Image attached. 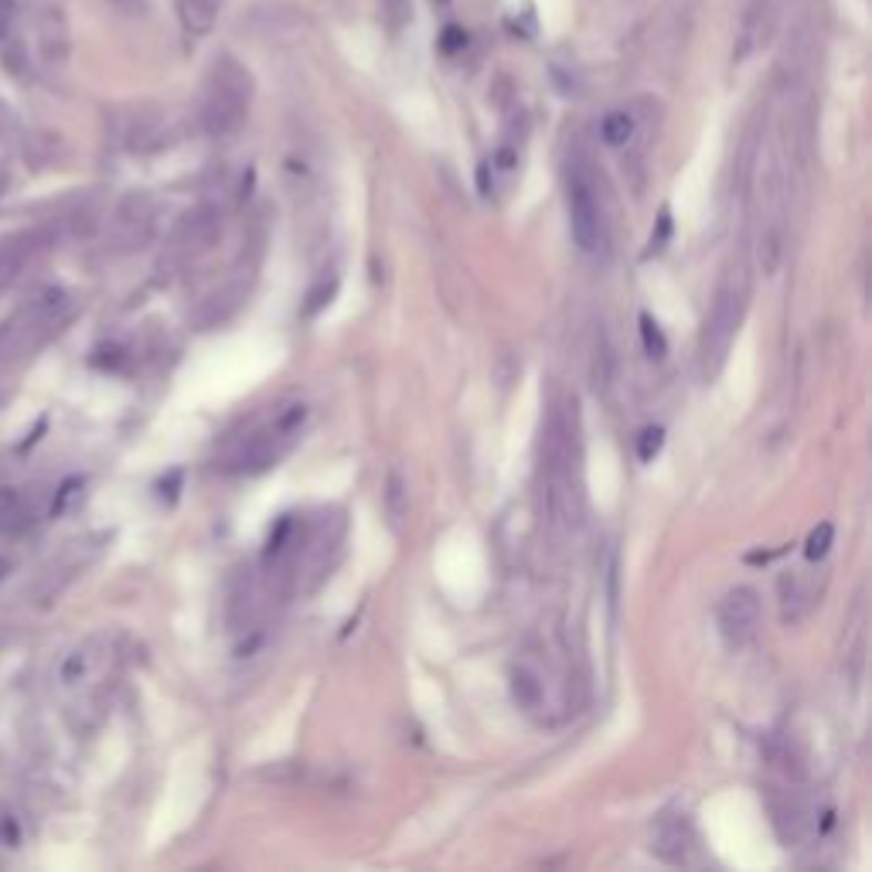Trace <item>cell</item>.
<instances>
[{"label":"cell","mask_w":872,"mask_h":872,"mask_svg":"<svg viewBox=\"0 0 872 872\" xmlns=\"http://www.w3.org/2000/svg\"><path fill=\"white\" fill-rule=\"evenodd\" d=\"M545 501L548 512L560 522L576 525L579 522V440H576V412L570 417L566 409H556L545 430Z\"/></svg>","instance_id":"obj_1"},{"label":"cell","mask_w":872,"mask_h":872,"mask_svg":"<svg viewBox=\"0 0 872 872\" xmlns=\"http://www.w3.org/2000/svg\"><path fill=\"white\" fill-rule=\"evenodd\" d=\"M747 297H750V273H747L743 256L737 253L729 259V266L722 269L716 297H712V310L706 314V325H702L699 355H702V376L706 379H716L722 372V365L729 358V348H732V341H737V331H740Z\"/></svg>","instance_id":"obj_2"},{"label":"cell","mask_w":872,"mask_h":872,"mask_svg":"<svg viewBox=\"0 0 872 872\" xmlns=\"http://www.w3.org/2000/svg\"><path fill=\"white\" fill-rule=\"evenodd\" d=\"M253 106V75L249 69L233 59L222 55L202 85V103H198V123L208 136H233Z\"/></svg>","instance_id":"obj_3"},{"label":"cell","mask_w":872,"mask_h":872,"mask_svg":"<svg viewBox=\"0 0 872 872\" xmlns=\"http://www.w3.org/2000/svg\"><path fill=\"white\" fill-rule=\"evenodd\" d=\"M566 205H570V233L586 256L604 259L611 253V225L604 212V195L596 174L586 161H573L566 171Z\"/></svg>","instance_id":"obj_4"},{"label":"cell","mask_w":872,"mask_h":872,"mask_svg":"<svg viewBox=\"0 0 872 872\" xmlns=\"http://www.w3.org/2000/svg\"><path fill=\"white\" fill-rule=\"evenodd\" d=\"M304 420H307V406L304 402H290V406L277 409L263 427H256L236 447L228 471H236V474H263L269 468H277V461H284V456L290 453V447L300 440Z\"/></svg>","instance_id":"obj_5"},{"label":"cell","mask_w":872,"mask_h":872,"mask_svg":"<svg viewBox=\"0 0 872 872\" xmlns=\"http://www.w3.org/2000/svg\"><path fill=\"white\" fill-rule=\"evenodd\" d=\"M69 314V294L52 287L41 297H34L28 307H21L4 328H0V365H11L14 358L34 351L44 338H49L62 317Z\"/></svg>","instance_id":"obj_6"},{"label":"cell","mask_w":872,"mask_h":872,"mask_svg":"<svg viewBox=\"0 0 872 872\" xmlns=\"http://www.w3.org/2000/svg\"><path fill=\"white\" fill-rule=\"evenodd\" d=\"M512 699L532 719L553 722V712H566V681L535 658H522L512 668Z\"/></svg>","instance_id":"obj_7"},{"label":"cell","mask_w":872,"mask_h":872,"mask_svg":"<svg viewBox=\"0 0 872 872\" xmlns=\"http://www.w3.org/2000/svg\"><path fill=\"white\" fill-rule=\"evenodd\" d=\"M760 611H763L760 593L753 586H732L719 601V611H716L719 634L726 637V645L743 648L760 627Z\"/></svg>","instance_id":"obj_8"},{"label":"cell","mask_w":872,"mask_h":872,"mask_svg":"<svg viewBox=\"0 0 872 872\" xmlns=\"http://www.w3.org/2000/svg\"><path fill=\"white\" fill-rule=\"evenodd\" d=\"M106 658L110 652L103 648V640H85V645H79L75 652H69L59 665V685L69 688V693H79V688L85 685H93L103 668H106Z\"/></svg>","instance_id":"obj_9"},{"label":"cell","mask_w":872,"mask_h":872,"mask_svg":"<svg viewBox=\"0 0 872 872\" xmlns=\"http://www.w3.org/2000/svg\"><path fill=\"white\" fill-rule=\"evenodd\" d=\"M38 249H41V233H34V228L14 233L0 243V297L14 290V284L24 277L31 259L38 256Z\"/></svg>","instance_id":"obj_10"},{"label":"cell","mask_w":872,"mask_h":872,"mask_svg":"<svg viewBox=\"0 0 872 872\" xmlns=\"http://www.w3.org/2000/svg\"><path fill=\"white\" fill-rule=\"evenodd\" d=\"M688 849H693V824L681 818H661L652 852H658L665 862H685Z\"/></svg>","instance_id":"obj_11"},{"label":"cell","mask_w":872,"mask_h":872,"mask_svg":"<svg viewBox=\"0 0 872 872\" xmlns=\"http://www.w3.org/2000/svg\"><path fill=\"white\" fill-rule=\"evenodd\" d=\"M222 0H177V18L192 38H202L215 28Z\"/></svg>","instance_id":"obj_12"},{"label":"cell","mask_w":872,"mask_h":872,"mask_svg":"<svg viewBox=\"0 0 872 872\" xmlns=\"http://www.w3.org/2000/svg\"><path fill=\"white\" fill-rule=\"evenodd\" d=\"M780 596H784V620L788 624H798L814 604V589L798 573H788L784 579H780Z\"/></svg>","instance_id":"obj_13"},{"label":"cell","mask_w":872,"mask_h":872,"mask_svg":"<svg viewBox=\"0 0 872 872\" xmlns=\"http://www.w3.org/2000/svg\"><path fill=\"white\" fill-rule=\"evenodd\" d=\"M634 130H637L634 113L614 110V113H607V116L601 120V141H604L607 147L620 151V147H627V144L634 141Z\"/></svg>","instance_id":"obj_14"},{"label":"cell","mask_w":872,"mask_h":872,"mask_svg":"<svg viewBox=\"0 0 872 872\" xmlns=\"http://www.w3.org/2000/svg\"><path fill=\"white\" fill-rule=\"evenodd\" d=\"M18 21H21L18 0H0V52L11 49V44L18 41Z\"/></svg>","instance_id":"obj_15"},{"label":"cell","mask_w":872,"mask_h":872,"mask_svg":"<svg viewBox=\"0 0 872 872\" xmlns=\"http://www.w3.org/2000/svg\"><path fill=\"white\" fill-rule=\"evenodd\" d=\"M832 538H835V525H832V522H821L818 529H811V535H808V542H804V556H808L811 563L824 560V556H829V548H832Z\"/></svg>","instance_id":"obj_16"},{"label":"cell","mask_w":872,"mask_h":872,"mask_svg":"<svg viewBox=\"0 0 872 872\" xmlns=\"http://www.w3.org/2000/svg\"><path fill=\"white\" fill-rule=\"evenodd\" d=\"M82 497H85V481H82V478H69V481H62V488L55 491V501H52V515H65V512H72Z\"/></svg>","instance_id":"obj_17"},{"label":"cell","mask_w":872,"mask_h":872,"mask_svg":"<svg viewBox=\"0 0 872 872\" xmlns=\"http://www.w3.org/2000/svg\"><path fill=\"white\" fill-rule=\"evenodd\" d=\"M640 341H645V351H648L652 358H665L668 341H665L658 320H655L652 314H640Z\"/></svg>","instance_id":"obj_18"},{"label":"cell","mask_w":872,"mask_h":872,"mask_svg":"<svg viewBox=\"0 0 872 872\" xmlns=\"http://www.w3.org/2000/svg\"><path fill=\"white\" fill-rule=\"evenodd\" d=\"M386 504H389V515H392V522L399 525L402 522V515H406V484H402V478L399 474H389V484H386Z\"/></svg>","instance_id":"obj_19"},{"label":"cell","mask_w":872,"mask_h":872,"mask_svg":"<svg viewBox=\"0 0 872 872\" xmlns=\"http://www.w3.org/2000/svg\"><path fill=\"white\" fill-rule=\"evenodd\" d=\"M21 519V497L14 488H0V532L14 529V522Z\"/></svg>","instance_id":"obj_20"},{"label":"cell","mask_w":872,"mask_h":872,"mask_svg":"<svg viewBox=\"0 0 872 872\" xmlns=\"http://www.w3.org/2000/svg\"><path fill=\"white\" fill-rule=\"evenodd\" d=\"M382 18L392 31L406 28L412 21V0H382Z\"/></svg>","instance_id":"obj_21"},{"label":"cell","mask_w":872,"mask_h":872,"mask_svg":"<svg viewBox=\"0 0 872 872\" xmlns=\"http://www.w3.org/2000/svg\"><path fill=\"white\" fill-rule=\"evenodd\" d=\"M661 443H665V430H661V427L640 430V437H637V456H640V461H655Z\"/></svg>","instance_id":"obj_22"},{"label":"cell","mask_w":872,"mask_h":872,"mask_svg":"<svg viewBox=\"0 0 872 872\" xmlns=\"http://www.w3.org/2000/svg\"><path fill=\"white\" fill-rule=\"evenodd\" d=\"M110 4L126 18H144L151 11V0H110Z\"/></svg>","instance_id":"obj_23"},{"label":"cell","mask_w":872,"mask_h":872,"mask_svg":"<svg viewBox=\"0 0 872 872\" xmlns=\"http://www.w3.org/2000/svg\"><path fill=\"white\" fill-rule=\"evenodd\" d=\"M668 236H671V215H668V208H661V215H658V233H652V253L665 249Z\"/></svg>","instance_id":"obj_24"},{"label":"cell","mask_w":872,"mask_h":872,"mask_svg":"<svg viewBox=\"0 0 872 872\" xmlns=\"http://www.w3.org/2000/svg\"><path fill=\"white\" fill-rule=\"evenodd\" d=\"M11 570H14L11 560H8V556H0V583H4V579L11 576Z\"/></svg>","instance_id":"obj_25"},{"label":"cell","mask_w":872,"mask_h":872,"mask_svg":"<svg viewBox=\"0 0 872 872\" xmlns=\"http://www.w3.org/2000/svg\"><path fill=\"white\" fill-rule=\"evenodd\" d=\"M4 154H8V144H4V136H0V161H4Z\"/></svg>","instance_id":"obj_26"}]
</instances>
